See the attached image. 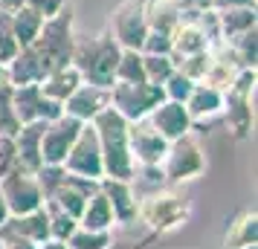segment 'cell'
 Instances as JSON below:
<instances>
[{"label": "cell", "instance_id": "cell-1", "mask_svg": "<svg viewBox=\"0 0 258 249\" xmlns=\"http://www.w3.org/2000/svg\"><path fill=\"white\" fill-rule=\"evenodd\" d=\"M119 52H122V47L113 41L110 29L105 26L96 35L76 38L70 64L82 72V81L96 84V87H110L113 84V72H116Z\"/></svg>", "mask_w": 258, "mask_h": 249}, {"label": "cell", "instance_id": "cell-2", "mask_svg": "<svg viewBox=\"0 0 258 249\" xmlns=\"http://www.w3.org/2000/svg\"><path fill=\"white\" fill-rule=\"evenodd\" d=\"M90 125H93L96 136H99L102 168H105L113 180L131 177L134 156H131V148H128V119L107 105L105 110H99V113L90 119Z\"/></svg>", "mask_w": 258, "mask_h": 249}, {"label": "cell", "instance_id": "cell-3", "mask_svg": "<svg viewBox=\"0 0 258 249\" xmlns=\"http://www.w3.org/2000/svg\"><path fill=\"white\" fill-rule=\"evenodd\" d=\"M73 44H76V6L67 3L61 12H55L41 24V32L29 44V49L38 55L44 75H47L49 70H58L64 64H70Z\"/></svg>", "mask_w": 258, "mask_h": 249}, {"label": "cell", "instance_id": "cell-4", "mask_svg": "<svg viewBox=\"0 0 258 249\" xmlns=\"http://www.w3.org/2000/svg\"><path fill=\"white\" fill-rule=\"evenodd\" d=\"M107 99L110 107L122 113L128 122L148 116L154 107L163 102V87L160 84H148V81H113L107 87Z\"/></svg>", "mask_w": 258, "mask_h": 249}, {"label": "cell", "instance_id": "cell-5", "mask_svg": "<svg viewBox=\"0 0 258 249\" xmlns=\"http://www.w3.org/2000/svg\"><path fill=\"white\" fill-rule=\"evenodd\" d=\"M110 35L122 49H142V41L148 35V24L142 15V0H122L110 15Z\"/></svg>", "mask_w": 258, "mask_h": 249}, {"label": "cell", "instance_id": "cell-6", "mask_svg": "<svg viewBox=\"0 0 258 249\" xmlns=\"http://www.w3.org/2000/svg\"><path fill=\"white\" fill-rule=\"evenodd\" d=\"M64 168L73 171L76 177H87V180L105 174V168H102V151H99V136H96L90 122L82 125V131L76 136L73 148L64 156Z\"/></svg>", "mask_w": 258, "mask_h": 249}, {"label": "cell", "instance_id": "cell-7", "mask_svg": "<svg viewBox=\"0 0 258 249\" xmlns=\"http://www.w3.org/2000/svg\"><path fill=\"white\" fill-rule=\"evenodd\" d=\"M82 125L84 122L67 116V113H61L52 122H47L44 125V136H41V162L44 165H61L67 151L76 142L79 131H82Z\"/></svg>", "mask_w": 258, "mask_h": 249}, {"label": "cell", "instance_id": "cell-8", "mask_svg": "<svg viewBox=\"0 0 258 249\" xmlns=\"http://www.w3.org/2000/svg\"><path fill=\"white\" fill-rule=\"evenodd\" d=\"M163 165H165V174L171 180H183V177H191L203 168V156H200V148L195 145V139H188L186 133L180 139H171L168 148L163 154Z\"/></svg>", "mask_w": 258, "mask_h": 249}, {"label": "cell", "instance_id": "cell-9", "mask_svg": "<svg viewBox=\"0 0 258 249\" xmlns=\"http://www.w3.org/2000/svg\"><path fill=\"white\" fill-rule=\"evenodd\" d=\"M145 119H148V125L163 136L165 142L180 139V136L188 131V125H191L186 105H183V102H171V99H163Z\"/></svg>", "mask_w": 258, "mask_h": 249}, {"label": "cell", "instance_id": "cell-10", "mask_svg": "<svg viewBox=\"0 0 258 249\" xmlns=\"http://www.w3.org/2000/svg\"><path fill=\"white\" fill-rule=\"evenodd\" d=\"M110 105V99H107V87H96V84H87L82 81L76 90H73L67 99H64V113L73 119H79V122H90V119L99 113V110H105Z\"/></svg>", "mask_w": 258, "mask_h": 249}, {"label": "cell", "instance_id": "cell-11", "mask_svg": "<svg viewBox=\"0 0 258 249\" xmlns=\"http://www.w3.org/2000/svg\"><path fill=\"white\" fill-rule=\"evenodd\" d=\"M6 70H9V84H12V87L41 84V78H44V67H41L38 55L29 47L18 49V52H15V58L6 64Z\"/></svg>", "mask_w": 258, "mask_h": 249}, {"label": "cell", "instance_id": "cell-12", "mask_svg": "<svg viewBox=\"0 0 258 249\" xmlns=\"http://www.w3.org/2000/svg\"><path fill=\"white\" fill-rule=\"evenodd\" d=\"M82 84V72L76 70L73 64H64V67H58V70H49L44 78H41V93L47 96V99H55V102H61L64 105V99L76 90Z\"/></svg>", "mask_w": 258, "mask_h": 249}, {"label": "cell", "instance_id": "cell-13", "mask_svg": "<svg viewBox=\"0 0 258 249\" xmlns=\"http://www.w3.org/2000/svg\"><path fill=\"white\" fill-rule=\"evenodd\" d=\"M142 15H145V24L148 32H165L171 35L174 26L180 24V9H177L171 0H142Z\"/></svg>", "mask_w": 258, "mask_h": 249}, {"label": "cell", "instance_id": "cell-14", "mask_svg": "<svg viewBox=\"0 0 258 249\" xmlns=\"http://www.w3.org/2000/svg\"><path fill=\"white\" fill-rule=\"evenodd\" d=\"M188 110V119H206V116H215L218 110L223 107V93L212 84H195L188 99L183 102Z\"/></svg>", "mask_w": 258, "mask_h": 249}, {"label": "cell", "instance_id": "cell-15", "mask_svg": "<svg viewBox=\"0 0 258 249\" xmlns=\"http://www.w3.org/2000/svg\"><path fill=\"white\" fill-rule=\"evenodd\" d=\"M215 12L221 26V41H232L255 26V6H232V9H215Z\"/></svg>", "mask_w": 258, "mask_h": 249}, {"label": "cell", "instance_id": "cell-16", "mask_svg": "<svg viewBox=\"0 0 258 249\" xmlns=\"http://www.w3.org/2000/svg\"><path fill=\"white\" fill-rule=\"evenodd\" d=\"M3 189H6V197H9V206H12V209H18V212L35 209L38 186L29 174H12V177L3 183Z\"/></svg>", "mask_w": 258, "mask_h": 249}, {"label": "cell", "instance_id": "cell-17", "mask_svg": "<svg viewBox=\"0 0 258 249\" xmlns=\"http://www.w3.org/2000/svg\"><path fill=\"white\" fill-rule=\"evenodd\" d=\"M41 24H44L41 15L32 12L29 6H21V9L12 15V35H15V41H18V47H29L38 38V32H41Z\"/></svg>", "mask_w": 258, "mask_h": 249}, {"label": "cell", "instance_id": "cell-18", "mask_svg": "<svg viewBox=\"0 0 258 249\" xmlns=\"http://www.w3.org/2000/svg\"><path fill=\"white\" fill-rule=\"evenodd\" d=\"M113 81H145L142 52H140V49H122V52H119Z\"/></svg>", "mask_w": 258, "mask_h": 249}, {"label": "cell", "instance_id": "cell-19", "mask_svg": "<svg viewBox=\"0 0 258 249\" xmlns=\"http://www.w3.org/2000/svg\"><path fill=\"white\" fill-rule=\"evenodd\" d=\"M142 70L148 84H163L174 72V61L171 55H142Z\"/></svg>", "mask_w": 258, "mask_h": 249}, {"label": "cell", "instance_id": "cell-20", "mask_svg": "<svg viewBox=\"0 0 258 249\" xmlns=\"http://www.w3.org/2000/svg\"><path fill=\"white\" fill-rule=\"evenodd\" d=\"M226 44L235 49V55H238V61H241L244 70H255V26L246 29L244 35L226 41Z\"/></svg>", "mask_w": 258, "mask_h": 249}, {"label": "cell", "instance_id": "cell-21", "mask_svg": "<svg viewBox=\"0 0 258 249\" xmlns=\"http://www.w3.org/2000/svg\"><path fill=\"white\" fill-rule=\"evenodd\" d=\"M195 84H198V81H191L188 75H183V72L174 70L163 84H160V87H163V96H165V99H171V102H186Z\"/></svg>", "mask_w": 258, "mask_h": 249}, {"label": "cell", "instance_id": "cell-22", "mask_svg": "<svg viewBox=\"0 0 258 249\" xmlns=\"http://www.w3.org/2000/svg\"><path fill=\"white\" fill-rule=\"evenodd\" d=\"M142 55H171V35L165 32H148L142 41Z\"/></svg>", "mask_w": 258, "mask_h": 249}, {"label": "cell", "instance_id": "cell-23", "mask_svg": "<svg viewBox=\"0 0 258 249\" xmlns=\"http://www.w3.org/2000/svg\"><path fill=\"white\" fill-rule=\"evenodd\" d=\"M67 3H73V0H24V6H29L32 12H38L44 21H47V18H52L55 12H61Z\"/></svg>", "mask_w": 258, "mask_h": 249}, {"label": "cell", "instance_id": "cell-24", "mask_svg": "<svg viewBox=\"0 0 258 249\" xmlns=\"http://www.w3.org/2000/svg\"><path fill=\"white\" fill-rule=\"evenodd\" d=\"M180 12H203V9H212V0H171Z\"/></svg>", "mask_w": 258, "mask_h": 249}, {"label": "cell", "instance_id": "cell-25", "mask_svg": "<svg viewBox=\"0 0 258 249\" xmlns=\"http://www.w3.org/2000/svg\"><path fill=\"white\" fill-rule=\"evenodd\" d=\"M232 6H255V0H212V9H232Z\"/></svg>", "mask_w": 258, "mask_h": 249}, {"label": "cell", "instance_id": "cell-26", "mask_svg": "<svg viewBox=\"0 0 258 249\" xmlns=\"http://www.w3.org/2000/svg\"><path fill=\"white\" fill-rule=\"evenodd\" d=\"M21 6H24V0H0V12L6 15H15Z\"/></svg>", "mask_w": 258, "mask_h": 249}, {"label": "cell", "instance_id": "cell-27", "mask_svg": "<svg viewBox=\"0 0 258 249\" xmlns=\"http://www.w3.org/2000/svg\"><path fill=\"white\" fill-rule=\"evenodd\" d=\"M9 84V70H6V64H0V87H6Z\"/></svg>", "mask_w": 258, "mask_h": 249}]
</instances>
